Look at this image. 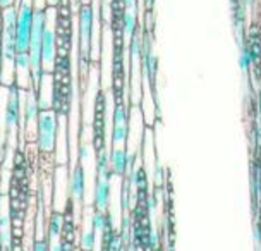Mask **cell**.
<instances>
[{
  "instance_id": "cell-1",
  "label": "cell",
  "mask_w": 261,
  "mask_h": 251,
  "mask_svg": "<svg viewBox=\"0 0 261 251\" xmlns=\"http://www.w3.org/2000/svg\"><path fill=\"white\" fill-rule=\"evenodd\" d=\"M45 31L41 36V64L45 72L54 74L57 57V9L45 7Z\"/></svg>"
},
{
  "instance_id": "cell-2",
  "label": "cell",
  "mask_w": 261,
  "mask_h": 251,
  "mask_svg": "<svg viewBox=\"0 0 261 251\" xmlns=\"http://www.w3.org/2000/svg\"><path fill=\"white\" fill-rule=\"evenodd\" d=\"M57 141V114L54 110H45L38 115L36 124V148L40 155H52Z\"/></svg>"
},
{
  "instance_id": "cell-3",
  "label": "cell",
  "mask_w": 261,
  "mask_h": 251,
  "mask_svg": "<svg viewBox=\"0 0 261 251\" xmlns=\"http://www.w3.org/2000/svg\"><path fill=\"white\" fill-rule=\"evenodd\" d=\"M17 21H16V52L22 54L30 48L31 26H33V12L35 6L33 0H21L17 4Z\"/></svg>"
},
{
  "instance_id": "cell-4",
  "label": "cell",
  "mask_w": 261,
  "mask_h": 251,
  "mask_svg": "<svg viewBox=\"0 0 261 251\" xmlns=\"http://www.w3.org/2000/svg\"><path fill=\"white\" fill-rule=\"evenodd\" d=\"M114 126H112V146L124 148L127 141V110L122 102H117L114 107Z\"/></svg>"
},
{
  "instance_id": "cell-5",
  "label": "cell",
  "mask_w": 261,
  "mask_h": 251,
  "mask_svg": "<svg viewBox=\"0 0 261 251\" xmlns=\"http://www.w3.org/2000/svg\"><path fill=\"white\" fill-rule=\"evenodd\" d=\"M14 85L22 91L33 90L31 64L28 52L16 54V59H14Z\"/></svg>"
},
{
  "instance_id": "cell-6",
  "label": "cell",
  "mask_w": 261,
  "mask_h": 251,
  "mask_svg": "<svg viewBox=\"0 0 261 251\" xmlns=\"http://www.w3.org/2000/svg\"><path fill=\"white\" fill-rule=\"evenodd\" d=\"M67 188H69V194H71L72 202L81 203L86 193V172H85V165L79 164V162L72 164L71 167Z\"/></svg>"
},
{
  "instance_id": "cell-7",
  "label": "cell",
  "mask_w": 261,
  "mask_h": 251,
  "mask_svg": "<svg viewBox=\"0 0 261 251\" xmlns=\"http://www.w3.org/2000/svg\"><path fill=\"white\" fill-rule=\"evenodd\" d=\"M249 57H251V66H253L254 81L261 83V30L259 24L251 26L249 30Z\"/></svg>"
},
{
  "instance_id": "cell-8",
  "label": "cell",
  "mask_w": 261,
  "mask_h": 251,
  "mask_svg": "<svg viewBox=\"0 0 261 251\" xmlns=\"http://www.w3.org/2000/svg\"><path fill=\"white\" fill-rule=\"evenodd\" d=\"M54 83L55 78L52 72H45L40 81V86L36 90V98H38L40 112L52 110V100H54Z\"/></svg>"
},
{
  "instance_id": "cell-9",
  "label": "cell",
  "mask_w": 261,
  "mask_h": 251,
  "mask_svg": "<svg viewBox=\"0 0 261 251\" xmlns=\"http://www.w3.org/2000/svg\"><path fill=\"white\" fill-rule=\"evenodd\" d=\"M93 202L98 212H105L110 202V181L107 179H96L95 193H93Z\"/></svg>"
},
{
  "instance_id": "cell-10",
  "label": "cell",
  "mask_w": 261,
  "mask_h": 251,
  "mask_svg": "<svg viewBox=\"0 0 261 251\" xmlns=\"http://www.w3.org/2000/svg\"><path fill=\"white\" fill-rule=\"evenodd\" d=\"M109 159H110V169L112 174H117V175H124L125 170H127V152L125 148L120 146H112V150L109 152Z\"/></svg>"
},
{
  "instance_id": "cell-11",
  "label": "cell",
  "mask_w": 261,
  "mask_h": 251,
  "mask_svg": "<svg viewBox=\"0 0 261 251\" xmlns=\"http://www.w3.org/2000/svg\"><path fill=\"white\" fill-rule=\"evenodd\" d=\"M96 179H107L110 181L112 169H110V159H109V152L107 148L96 152Z\"/></svg>"
},
{
  "instance_id": "cell-12",
  "label": "cell",
  "mask_w": 261,
  "mask_h": 251,
  "mask_svg": "<svg viewBox=\"0 0 261 251\" xmlns=\"http://www.w3.org/2000/svg\"><path fill=\"white\" fill-rule=\"evenodd\" d=\"M62 227H64V212L54 210L48 220V238L57 239L62 234Z\"/></svg>"
},
{
  "instance_id": "cell-13",
  "label": "cell",
  "mask_w": 261,
  "mask_h": 251,
  "mask_svg": "<svg viewBox=\"0 0 261 251\" xmlns=\"http://www.w3.org/2000/svg\"><path fill=\"white\" fill-rule=\"evenodd\" d=\"M110 222V217L107 215L105 212H95L91 217V225H93V231H100L103 232V229L107 227V224Z\"/></svg>"
},
{
  "instance_id": "cell-14",
  "label": "cell",
  "mask_w": 261,
  "mask_h": 251,
  "mask_svg": "<svg viewBox=\"0 0 261 251\" xmlns=\"http://www.w3.org/2000/svg\"><path fill=\"white\" fill-rule=\"evenodd\" d=\"M95 243H96V234L93 229H88L83 232V238H81V246L85 251H91L95 248Z\"/></svg>"
},
{
  "instance_id": "cell-15",
  "label": "cell",
  "mask_w": 261,
  "mask_h": 251,
  "mask_svg": "<svg viewBox=\"0 0 261 251\" xmlns=\"http://www.w3.org/2000/svg\"><path fill=\"white\" fill-rule=\"evenodd\" d=\"M33 251H48V241L36 239L35 244H33Z\"/></svg>"
},
{
  "instance_id": "cell-16",
  "label": "cell",
  "mask_w": 261,
  "mask_h": 251,
  "mask_svg": "<svg viewBox=\"0 0 261 251\" xmlns=\"http://www.w3.org/2000/svg\"><path fill=\"white\" fill-rule=\"evenodd\" d=\"M127 184L124 186V189H122V207H124V210H127L129 208V198H127Z\"/></svg>"
},
{
  "instance_id": "cell-17",
  "label": "cell",
  "mask_w": 261,
  "mask_h": 251,
  "mask_svg": "<svg viewBox=\"0 0 261 251\" xmlns=\"http://www.w3.org/2000/svg\"><path fill=\"white\" fill-rule=\"evenodd\" d=\"M14 178L16 179H24V167H14Z\"/></svg>"
},
{
  "instance_id": "cell-18",
  "label": "cell",
  "mask_w": 261,
  "mask_h": 251,
  "mask_svg": "<svg viewBox=\"0 0 261 251\" xmlns=\"http://www.w3.org/2000/svg\"><path fill=\"white\" fill-rule=\"evenodd\" d=\"M239 12H241L239 0H234V14H236V22H237V24H239Z\"/></svg>"
},
{
  "instance_id": "cell-19",
  "label": "cell",
  "mask_w": 261,
  "mask_h": 251,
  "mask_svg": "<svg viewBox=\"0 0 261 251\" xmlns=\"http://www.w3.org/2000/svg\"><path fill=\"white\" fill-rule=\"evenodd\" d=\"M50 251H64V249H62V243L55 241V243L52 244V248H50Z\"/></svg>"
},
{
  "instance_id": "cell-20",
  "label": "cell",
  "mask_w": 261,
  "mask_h": 251,
  "mask_svg": "<svg viewBox=\"0 0 261 251\" xmlns=\"http://www.w3.org/2000/svg\"><path fill=\"white\" fill-rule=\"evenodd\" d=\"M46 7H57L60 4V0H45Z\"/></svg>"
},
{
  "instance_id": "cell-21",
  "label": "cell",
  "mask_w": 261,
  "mask_h": 251,
  "mask_svg": "<svg viewBox=\"0 0 261 251\" xmlns=\"http://www.w3.org/2000/svg\"><path fill=\"white\" fill-rule=\"evenodd\" d=\"M93 2V0H79V4H81V6H83V4H91Z\"/></svg>"
},
{
  "instance_id": "cell-22",
  "label": "cell",
  "mask_w": 261,
  "mask_h": 251,
  "mask_svg": "<svg viewBox=\"0 0 261 251\" xmlns=\"http://www.w3.org/2000/svg\"><path fill=\"white\" fill-rule=\"evenodd\" d=\"M0 251H4V249H2V246H0Z\"/></svg>"
},
{
  "instance_id": "cell-23",
  "label": "cell",
  "mask_w": 261,
  "mask_h": 251,
  "mask_svg": "<svg viewBox=\"0 0 261 251\" xmlns=\"http://www.w3.org/2000/svg\"><path fill=\"white\" fill-rule=\"evenodd\" d=\"M120 251H125V249H122V248H120Z\"/></svg>"
},
{
  "instance_id": "cell-24",
  "label": "cell",
  "mask_w": 261,
  "mask_h": 251,
  "mask_svg": "<svg viewBox=\"0 0 261 251\" xmlns=\"http://www.w3.org/2000/svg\"><path fill=\"white\" fill-rule=\"evenodd\" d=\"M0 198H2V196H0Z\"/></svg>"
}]
</instances>
